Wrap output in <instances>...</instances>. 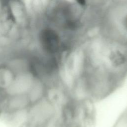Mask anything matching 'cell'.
<instances>
[{
	"label": "cell",
	"instance_id": "obj_1",
	"mask_svg": "<svg viewBox=\"0 0 127 127\" xmlns=\"http://www.w3.org/2000/svg\"><path fill=\"white\" fill-rule=\"evenodd\" d=\"M37 42L40 48L39 53L50 57H57L60 49V39L53 29L45 27L38 32Z\"/></svg>",
	"mask_w": 127,
	"mask_h": 127
},
{
	"label": "cell",
	"instance_id": "obj_2",
	"mask_svg": "<svg viewBox=\"0 0 127 127\" xmlns=\"http://www.w3.org/2000/svg\"><path fill=\"white\" fill-rule=\"evenodd\" d=\"M113 127H127V109L118 118Z\"/></svg>",
	"mask_w": 127,
	"mask_h": 127
},
{
	"label": "cell",
	"instance_id": "obj_3",
	"mask_svg": "<svg viewBox=\"0 0 127 127\" xmlns=\"http://www.w3.org/2000/svg\"><path fill=\"white\" fill-rule=\"evenodd\" d=\"M76 1L81 5H84L86 3V0H76Z\"/></svg>",
	"mask_w": 127,
	"mask_h": 127
},
{
	"label": "cell",
	"instance_id": "obj_4",
	"mask_svg": "<svg viewBox=\"0 0 127 127\" xmlns=\"http://www.w3.org/2000/svg\"><path fill=\"white\" fill-rule=\"evenodd\" d=\"M1 98L0 97V116L2 112V110H3V106H2V104H1Z\"/></svg>",
	"mask_w": 127,
	"mask_h": 127
},
{
	"label": "cell",
	"instance_id": "obj_5",
	"mask_svg": "<svg viewBox=\"0 0 127 127\" xmlns=\"http://www.w3.org/2000/svg\"><path fill=\"white\" fill-rule=\"evenodd\" d=\"M0 0L3 1H12L13 0Z\"/></svg>",
	"mask_w": 127,
	"mask_h": 127
},
{
	"label": "cell",
	"instance_id": "obj_6",
	"mask_svg": "<svg viewBox=\"0 0 127 127\" xmlns=\"http://www.w3.org/2000/svg\"><path fill=\"white\" fill-rule=\"evenodd\" d=\"M126 27L127 28V18L126 20Z\"/></svg>",
	"mask_w": 127,
	"mask_h": 127
}]
</instances>
